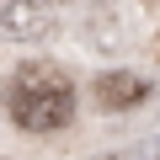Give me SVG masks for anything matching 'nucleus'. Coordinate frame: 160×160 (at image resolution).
Here are the masks:
<instances>
[{"mask_svg":"<svg viewBox=\"0 0 160 160\" xmlns=\"http://www.w3.org/2000/svg\"><path fill=\"white\" fill-rule=\"evenodd\" d=\"M11 123L27 133H53L75 118V86L59 64H22L6 86Z\"/></svg>","mask_w":160,"mask_h":160,"instance_id":"nucleus-1","label":"nucleus"},{"mask_svg":"<svg viewBox=\"0 0 160 160\" xmlns=\"http://www.w3.org/2000/svg\"><path fill=\"white\" fill-rule=\"evenodd\" d=\"M48 11L38 6V0H6L0 6V38H11V43H38L48 38Z\"/></svg>","mask_w":160,"mask_h":160,"instance_id":"nucleus-2","label":"nucleus"},{"mask_svg":"<svg viewBox=\"0 0 160 160\" xmlns=\"http://www.w3.org/2000/svg\"><path fill=\"white\" fill-rule=\"evenodd\" d=\"M149 96V86L133 75V69H107L102 80H96V102H102V112H128V107H139Z\"/></svg>","mask_w":160,"mask_h":160,"instance_id":"nucleus-3","label":"nucleus"},{"mask_svg":"<svg viewBox=\"0 0 160 160\" xmlns=\"http://www.w3.org/2000/svg\"><path fill=\"white\" fill-rule=\"evenodd\" d=\"M0 160H11V155H0Z\"/></svg>","mask_w":160,"mask_h":160,"instance_id":"nucleus-4","label":"nucleus"}]
</instances>
